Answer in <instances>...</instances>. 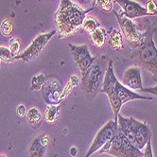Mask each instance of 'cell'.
Segmentation results:
<instances>
[{
  "instance_id": "obj_15",
  "label": "cell",
  "mask_w": 157,
  "mask_h": 157,
  "mask_svg": "<svg viewBox=\"0 0 157 157\" xmlns=\"http://www.w3.org/2000/svg\"><path fill=\"white\" fill-rule=\"evenodd\" d=\"M117 90L118 98H119L122 104H125L128 101H131V100H134V99H144V100H151L152 99V98H151V97H144V96H141L136 92L132 91L130 88L121 84L118 81L117 82Z\"/></svg>"
},
{
  "instance_id": "obj_32",
  "label": "cell",
  "mask_w": 157,
  "mask_h": 157,
  "mask_svg": "<svg viewBox=\"0 0 157 157\" xmlns=\"http://www.w3.org/2000/svg\"><path fill=\"white\" fill-rule=\"evenodd\" d=\"M0 157H7V156H5V155H0Z\"/></svg>"
},
{
  "instance_id": "obj_21",
  "label": "cell",
  "mask_w": 157,
  "mask_h": 157,
  "mask_svg": "<svg viewBox=\"0 0 157 157\" xmlns=\"http://www.w3.org/2000/svg\"><path fill=\"white\" fill-rule=\"evenodd\" d=\"M93 5L95 7H98L103 12L109 13L113 9V2L112 0H93Z\"/></svg>"
},
{
  "instance_id": "obj_26",
  "label": "cell",
  "mask_w": 157,
  "mask_h": 157,
  "mask_svg": "<svg viewBox=\"0 0 157 157\" xmlns=\"http://www.w3.org/2000/svg\"><path fill=\"white\" fill-rule=\"evenodd\" d=\"M146 10L149 13V15H157V3L154 0H149L146 3Z\"/></svg>"
},
{
  "instance_id": "obj_25",
  "label": "cell",
  "mask_w": 157,
  "mask_h": 157,
  "mask_svg": "<svg viewBox=\"0 0 157 157\" xmlns=\"http://www.w3.org/2000/svg\"><path fill=\"white\" fill-rule=\"evenodd\" d=\"M10 52H12L13 58L18 55L19 49H20V42L18 38H12L10 41Z\"/></svg>"
},
{
  "instance_id": "obj_23",
  "label": "cell",
  "mask_w": 157,
  "mask_h": 157,
  "mask_svg": "<svg viewBox=\"0 0 157 157\" xmlns=\"http://www.w3.org/2000/svg\"><path fill=\"white\" fill-rule=\"evenodd\" d=\"M44 82H46V78L43 74H39L33 77L31 80V89L32 90H39L44 83Z\"/></svg>"
},
{
  "instance_id": "obj_16",
  "label": "cell",
  "mask_w": 157,
  "mask_h": 157,
  "mask_svg": "<svg viewBox=\"0 0 157 157\" xmlns=\"http://www.w3.org/2000/svg\"><path fill=\"white\" fill-rule=\"evenodd\" d=\"M89 36H90L91 42L95 44V46L97 48H102L105 44V40L107 37V32L103 28L98 27L93 32L89 33Z\"/></svg>"
},
{
  "instance_id": "obj_19",
  "label": "cell",
  "mask_w": 157,
  "mask_h": 157,
  "mask_svg": "<svg viewBox=\"0 0 157 157\" xmlns=\"http://www.w3.org/2000/svg\"><path fill=\"white\" fill-rule=\"evenodd\" d=\"M59 111H60V104L48 105L44 115V119L49 123H53L59 116Z\"/></svg>"
},
{
  "instance_id": "obj_3",
  "label": "cell",
  "mask_w": 157,
  "mask_h": 157,
  "mask_svg": "<svg viewBox=\"0 0 157 157\" xmlns=\"http://www.w3.org/2000/svg\"><path fill=\"white\" fill-rule=\"evenodd\" d=\"M117 78H116L114 69H113V61L110 60L108 63V67L106 69L103 82H102V88L100 89V92L105 93L109 98V101L111 103L112 109L114 112V116L116 121H117V116L119 115V111L121 109V106L123 105L120 101V99L117 95Z\"/></svg>"
},
{
  "instance_id": "obj_20",
  "label": "cell",
  "mask_w": 157,
  "mask_h": 157,
  "mask_svg": "<svg viewBox=\"0 0 157 157\" xmlns=\"http://www.w3.org/2000/svg\"><path fill=\"white\" fill-rule=\"evenodd\" d=\"M99 27V23L98 21L95 18V17H91V16H88L86 18H84L83 20V23L82 28L87 31L88 33H91L93 32L96 29H98Z\"/></svg>"
},
{
  "instance_id": "obj_2",
  "label": "cell",
  "mask_w": 157,
  "mask_h": 157,
  "mask_svg": "<svg viewBox=\"0 0 157 157\" xmlns=\"http://www.w3.org/2000/svg\"><path fill=\"white\" fill-rule=\"evenodd\" d=\"M154 30L150 20L147 19L143 31V40L131 52V59L142 68L151 72L157 80V48L153 41Z\"/></svg>"
},
{
  "instance_id": "obj_10",
  "label": "cell",
  "mask_w": 157,
  "mask_h": 157,
  "mask_svg": "<svg viewBox=\"0 0 157 157\" xmlns=\"http://www.w3.org/2000/svg\"><path fill=\"white\" fill-rule=\"evenodd\" d=\"M43 96L46 102L49 105H56L62 97V84L58 78L51 77L44 82L42 86Z\"/></svg>"
},
{
  "instance_id": "obj_6",
  "label": "cell",
  "mask_w": 157,
  "mask_h": 157,
  "mask_svg": "<svg viewBox=\"0 0 157 157\" xmlns=\"http://www.w3.org/2000/svg\"><path fill=\"white\" fill-rule=\"evenodd\" d=\"M117 130H118L117 121L109 120L96 134L94 141L91 145V147L89 148L85 157H90L92 154H94V152L98 151L99 149H101L105 144L111 142L117 134Z\"/></svg>"
},
{
  "instance_id": "obj_12",
  "label": "cell",
  "mask_w": 157,
  "mask_h": 157,
  "mask_svg": "<svg viewBox=\"0 0 157 157\" xmlns=\"http://www.w3.org/2000/svg\"><path fill=\"white\" fill-rule=\"evenodd\" d=\"M115 1L122 8V13L120 15L128 19L132 20L138 17L150 16L146 9L133 0H115Z\"/></svg>"
},
{
  "instance_id": "obj_24",
  "label": "cell",
  "mask_w": 157,
  "mask_h": 157,
  "mask_svg": "<svg viewBox=\"0 0 157 157\" xmlns=\"http://www.w3.org/2000/svg\"><path fill=\"white\" fill-rule=\"evenodd\" d=\"M0 60L3 61L5 63H9L13 60H14V58L9 48H4V47H0Z\"/></svg>"
},
{
  "instance_id": "obj_27",
  "label": "cell",
  "mask_w": 157,
  "mask_h": 157,
  "mask_svg": "<svg viewBox=\"0 0 157 157\" xmlns=\"http://www.w3.org/2000/svg\"><path fill=\"white\" fill-rule=\"evenodd\" d=\"M143 157H153L152 148H151V139H150L145 146V150L143 152Z\"/></svg>"
},
{
  "instance_id": "obj_9",
  "label": "cell",
  "mask_w": 157,
  "mask_h": 157,
  "mask_svg": "<svg viewBox=\"0 0 157 157\" xmlns=\"http://www.w3.org/2000/svg\"><path fill=\"white\" fill-rule=\"evenodd\" d=\"M68 48L70 49L71 55L73 56V59L77 66L81 70L82 76L84 75L87 72V70L92 66L96 58L91 56L86 44L75 46V44H68Z\"/></svg>"
},
{
  "instance_id": "obj_18",
  "label": "cell",
  "mask_w": 157,
  "mask_h": 157,
  "mask_svg": "<svg viewBox=\"0 0 157 157\" xmlns=\"http://www.w3.org/2000/svg\"><path fill=\"white\" fill-rule=\"evenodd\" d=\"M109 44L113 49L123 48L122 35L117 29H112V31L109 33Z\"/></svg>"
},
{
  "instance_id": "obj_14",
  "label": "cell",
  "mask_w": 157,
  "mask_h": 157,
  "mask_svg": "<svg viewBox=\"0 0 157 157\" xmlns=\"http://www.w3.org/2000/svg\"><path fill=\"white\" fill-rule=\"evenodd\" d=\"M48 142L49 137L47 134H40L36 136L30 144L29 157H44Z\"/></svg>"
},
{
  "instance_id": "obj_1",
  "label": "cell",
  "mask_w": 157,
  "mask_h": 157,
  "mask_svg": "<svg viewBox=\"0 0 157 157\" xmlns=\"http://www.w3.org/2000/svg\"><path fill=\"white\" fill-rule=\"evenodd\" d=\"M90 10H92V8L83 10L71 0H61L60 6L54 15L59 38L70 36L82 28L85 15Z\"/></svg>"
},
{
  "instance_id": "obj_22",
  "label": "cell",
  "mask_w": 157,
  "mask_h": 157,
  "mask_svg": "<svg viewBox=\"0 0 157 157\" xmlns=\"http://www.w3.org/2000/svg\"><path fill=\"white\" fill-rule=\"evenodd\" d=\"M0 30H1V33L4 36H10L13 33V22L7 19L4 20L1 23V27H0Z\"/></svg>"
},
{
  "instance_id": "obj_7",
  "label": "cell",
  "mask_w": 157,
  "mask_h": 157,
  "mask_svg": "<svg viewBox=\"0 0 157 157\" xmlns=\"http://www.w3.org/2000/svg\"><path fill=\"white\" fill-rule=\"evenodd\" d=\"M116 17L117 18V21L119 23L120 29L122 30V33L124 34V37L126 41L129 43L130 46H132L133 48L139 46L140 43L143 40L144 33L141 32L136 26V24L131 19H128L124 16H122L116 12H114Z\"/></svg>"
},
{
  "instance_id": "obj_4",
  "label": "cell",
  "mask_w": 157,
  "mask_h": 157,
  "mask_svg": "<svg viewBox=\"0 0 157 157\" xmlns=\"http://www.w3.org/2000/svg\"><path fill=\"white\" fill-rule=\"evenodd\" d=\"M107 153L116 157H143L141 150L132 144L121 132L119 128L111 142L110 149Z\"/></svg>"
},
{
  "instance_id": "obj_8",
  "label": "cell",
  "mask_w": 157,
  "mask_h": 157,
  "mask_svg": "<svg viewBox=\"0 0 157 157\" xmlns=\"http://www.w3.org/2000/svg\"><path fill=\"white\" fill-rule=\"evenodd\" d=\"M56 33V30H51L48 33H43V34H39L35 37V39L31 42V44L28 47V48L23 52L14 57V60L20 59L25 62H29L32 59L36 58L40 54L42 49L44 48L47 43L54 36Z\"/></svg>"
},
{
  "instance_id": "obj_30",
  "label": "cell",
  "mask_w": 157,
  "mask_h": 157,
  "mask_svg": "<svg viewBox=\"0 0 157 157\" xmlns=\"http://www.w3.org/2000/svg\"><path fill=\"white\" fill-rule=\"evenodd\" d=\"M69 152H70V154H71L72 156H76V155H77V153H78V150H77V148L72 147V148L70 149Z\"/></svg>"
},
{
  "instance_id": "obj_5",
  "label": "cell",
  "mask_w": 157,
  "mask_h": 157,
  "mask_svg": "<svg viewBox=\"0 0 157 157\" xmlns=\"http://www.w3.org/2000/svg\"><path fill=\"white\" fill-rule=\"evenodd\" d=\"M103 71L99 64H92L87 72L82 76V86L85 93L95 98L99 86L103 82Z\"/></svg>"
},
{
  "instance_id": "obj_33",
  "label": "cell",
  "mask_w": 157,
  "mask_h": 157,
  "mask_svg": "<svg viewBox=\"0 0 157 157\" xmlns=\"http://www.w3.org/2000/svg\"><path fill=\"white\" fill-rule=\"evenodd\" d=\"M0 62H1V60H0Z\"/></svg>"
},
{
  "instance_id": "obj_31",
  "label": "cell",
  "mask_w": 157,
  "mask_h": 157,
  "mask_svg": "<svg viewBox=\"0 0 157 157\" xmlns=\"http://www.w3.org/2000/svg\"><path fill=\"white\" fill-rule=\"evenodd\" d=\"M78 2H80L81 4H84V5H86V4H90L93 0H77Z\"/></svg>"
},
{
  "instance_id": "obj_13",
  "label": "cell",
  "mask_w": 157,
  "mask_h": 157,
  "mask_svg": "<svg viewBox=\"0 0 157 157\" xmlns=\"http://www.w3.org/2000/svg\"><path fill=\"white\" fill-rule=\"evenodd\" d=\"M123 85L130 88L131 90H139L143 89L141 70L137 66H132L128 68L123 75Z\"/></svg>"
},
{
  "instance_id": "obj_28",
  "label": "cell",
  "mask_w": 157,
  "mask_h": 157,
  "mask_svg": "<svg viewBox=\"0 0 157 157\" xmlns=\"http://www.w3.org/2000/svg\"><path fill=\"white\" fill-rule=\"evenodd\" d=\"M141 92H146V93H150L157 97V85L153 87H148V88H143Z\"/></svg>"
},
{
  "instance_id": "obj_17",
  "label": "cell",
  "mask_w": 157,
  "mask_h": 157,
  "mask_svg": "<svg viewBox=\"0 0 157 157\" xmlns=\"http://www.w3.org/2000/svg\"><path fill=\"white\" fill-rule=\"evenodd\" d=\"M27 120L31 127L35 128V129L40 127L41 122H42L41 113L36 108H30L27 112Z\"/></svg>"
},
{
  "instance_id": "obj_29",
  "label": "cell",
  "mask_w": 157,
  "mask_h": 157,
  "mask_svg": "<svg viewBox=\"0 0 157 157\" xmlns=\"http://www.w3.org/2000/svg\"><path fill=\"white\" fill-rule=\"evenodd\" d=\"M16 112H17L18 117H23L26 115V108H25V106H24V105H22V104H21V105H19V106L17 107Z\"/></svg>"
},
{
  "instance_id": "obj_11",
  "label": "cell",
  "mask_w": 157,
  "mask_h": 157,
  "mask_svg": "<svg viewBox=\"0 0 157 157\" xmlns=\"http://www.w3.org/2000/svg\"><path fill=\"white\" fill-rule=\"evenodd\" d=\"M133 127V145L139 150L145 148L147 142L151 139V131L150 126L146 122H140L132 117Z\"/></svg>"
}]
</instances>
